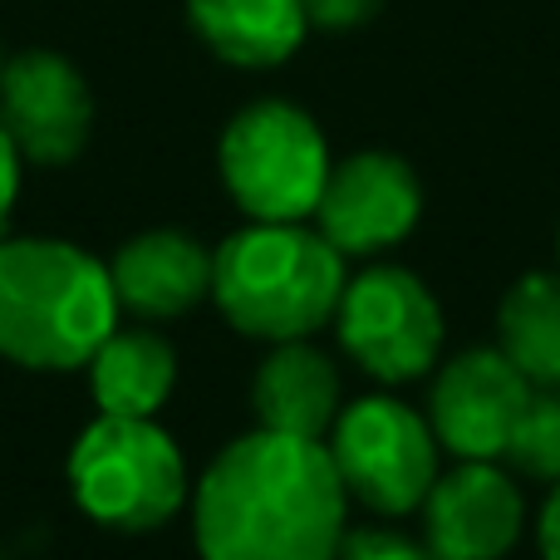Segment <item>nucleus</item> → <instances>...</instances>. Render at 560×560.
I'll return each instance as SVG.
<instances>
[{"mask_svg":"<svg viewBox=\"0 0 560 560\" xmlns=\"http://www.w3.org/2000/svg\"><path fill=\"white\" fill-rule=\"evenodd\" d=\"M339 349L378 384H413L433 374L447 339V319L423 276L408 266L374 261L345 280L335 305Z\"/></svg>","mask_w":560,"mask_h":560,"instance_id":"0eeeda50","label":"nucleus"},{"mask_svg":"<svg viewBox=\"0 0 560 560\" xmlns=\"http://www.w3.org/2000/svg\"><path fill=\"white\" fill-rule=\"evenodd\" d=\"M423 541L438 560H506L526 532V497L502 463H457L423 497Z\"/></svg>","mask_w":560,"mask_h":560,"instance_id":"9b49d317","label":"nucleus"},{"mask_svg":"<svg viewBox=\"0 0 560 560\" xmlns=\"http://www.w3.org/2000/svg\"><path fill=\"white\" fill-rule=\"evenodd\" d=\"M0 560H5V556H0Z\"/></svg>","mask_w":560,"mask_h":560,"instance_id":"5701e85b","label":"nucleus"},{"mask_svg":"<svg viewBox=\"0 0 560 560\" xmlns=\"http://www.w3.org/2000/svg\"><path fill=\"white\" fill-rule=\"evenodd\" d=\"M335 560H438V551L404 532H388V526H349Z\"/></svg>","mask_w":560,"mask_h":560,"instance_id":"a211bd4d","label":"nucleus"},{"mask_svg":"<svg viewBox=\"0 0 560 560\" xmlns=\"http://www.w3.org/2000/svg\"><path fill=\"white\" fill-rule=\"evenodd\" d=\"M89 394L98 413L153 418L177 388V349L148 325H114L89 354Z\"/></svg>","mask_w":560,"mask_h":560,"instance_id":"2eb2a0df","label":"nucleus"},{"mask_svg":"<svg viewBox=\"0 0 560 560\" xmlns=\"http://www.w3.org/2000/svg\"><path fill=\"white\" fill-rule=\"evenodd\" d=\"M532 384L502 349H467L428 388V428L457 463H502Z\"/></svg>","mask_w":560,"mask_h":560,"instance_id":"9d476101","label":"nucleus"},{"mask_svg":"<svg viewBox=\"0 0 560 560\" xmlns=\"http://www.w3.org/2000/svg\"><path fill=\"white\" fill-rule=\"evenodd\" d=\"M118 310L138 319H177L212 300V246L177 226L138 232L108 256Z\"/></svg>","mask_w":560,"mask_h":560,"instance_id":"f8f14e48","label":"nucleus"},{"mask_svg":"<svg viewBox=\"0 0 560 560\" xmlns=\"http://www.w3.org/2000/svg\"><path fill=\"white\" fill-rule=\"evenodd\" d=\"M345 280V256L310 222H246L212 252V305L261 345L319 335Z\"/></svg>","mask_w":560,"mask_h":560,"instance_id":"7ed1b4c3","label":"nucleus"},{"mask_svg":"<svg viewBox=\"0 0 560 560\" xmlns=\"http://www.w3.org/2000/svg\"><path fill=\"white\" fill-rule=\"evenodd\" d=\"M325 128L290 98H256L217 143V173L252 222H310L329 183Z\"/></svg>","mask_w":560,"mask_h":560,"instance_id":"39448f33","label":"nucleus"},{"mask_svg":"<svg viewBox=\"0 0 560 560\" xmlns=\"http://www.w3.org/2000/svg\"><path fill=\"white\" fill-rule=\"evenodd\" d=\"M536 551L541 560H560V482H551L541 512H536Z\"/></svg>","mask_w":560,"mask_h":560,"instance_id":"412c9836","label":"nucleus"},{"mask_svg":"<svg viewBox=\"0 0 560 560\" xmlns=\"http://www.w3.org/2000/svg\"><path fill=\"white\" fill-rule=\"evenodd\" d=\"M423 217V183L413 163L388 148H364L329 167V183L310 222L339 256H378L408 242Z\"/></svg>","mask_w":560,"mask_h":560,"instance_id":"6e6552de","label":"nucleus"},{"mask_svg":"<svg viewBox=\"0 0 560 560\" xmlns=\"http://www.w3.org/2000/svg\"><path fill=\"white\" fill-rule=\"evenodd\" d=\"M69 497L89 522L143 536L192 502V477L177 438L158 418L98 413L69 447Z\"/></svg>","mask_w":560,"mask_h":560,"instance_id":"20e7f679","label":"nucleus"},{"mask_svg":"<svg viewBox=\"0 0 560 560\" xmlns=\"http://www.w3.org/2000/svg\"><path fill=\"white\" fill-rule=\"evenodd\" d=\"M192 541L202 560H335L349 492L319 438L256 428L192 482Z\"/></svg>","mask_w":560,"mask_h":560,"instance_id":"f257e3e1","label":"nucleus"},{"mask_svg":"<svg viewBox=\"0 0 560 560\" xmlns=\"http://www.w3.org/2000/svg\"><path fill=\"white\" fill-rule=\"evenodd\" d=\"M118 315L108 261L94 252L59 236L0 242V359L35 374L84 369Z\"/></svg>","mask_w":560,"mask_h":560,"instance_id":"f03ea898","label":"nucleus"},{"mask_svg":"<svg viewBox=\"0 0 560 560\" xmlns=\"http://www.w3.org/2000/svg\"><path fill=\"white\" fill-rule=\"evenodd\" d=\"M5 59H10V55H5V49H0V69H5Z\"/></svg>","mask_w":560,"mask_h":560,"instance_id":"4be33fe9","label":"nucleus"},{"mask_svg":"<svg viewBox=\"0 0 560 560\" xmlns=\"http://www.w3.org/2000/svg\"><path fill=\"white\" fill-rule=\"evenodd\" d=\"M502 463L532 482H560V388H532Z\"/></svg>","mask_w":560,"mask_h":560,"instance_id":"f3484780","label":"nucleus"},{"mask_svg":"<svg viewBox=\"0 0 560 560\" xmlns=\"http://www.w3.org/2000/svg\"><path fill=\"white\" fill-rule=\"evenodd\" d=\"M384 10V0H305V20L310 30H325V35H345L359 30Z\"/></svg>","mask_w":560,"mask_h":560,"instance_id":"6ab92c4d","label":"nucleus"},{"mask_svg":"<svg viewBox=\"0 0 560 560\" xmlns=\"http://www.w3.org/2000/svg\"><path fill=\"white\" fill-rule=\"evenodd\" d=\"M0 124L35 167H69L94 133V89L59 49H20L0 69Z\"/></svg>","mask_w":560,"mask_h":560,"instance_id":"1a4fd4ad","label":"nucleus"},{"mask_svg":"<svg viewBox=\"0 0 560 560\" xmlns=\"http://www.w3.org/2000/svg\"><path fill=\"white\" fill-rule=\"evenodd\" d=\"M325 447L349 502L369 506L374 516L418 512L428 487L443 472L438 467L443 447L428 428V413H413L388 394H369L339 408L325 433Z\"/></svg>","mask_w":560,"mask_h":560,"instance_id":"423d86ee","label":"nucleus"},{"mask_svg":"<svg viewBox=\"0 0 560 560\" xmlns=\"http://www.w3.org/2000/svg\"><path fill=\"white\" fill-rule=\"evenodd\" d=\"M497 349L532 388H560V271H526L497 305Z\"/></svg>","mask_w":560,"mask_h":560,"instance_id":"dca6fc26","label":"nucleus"},{"mask_svg":"<svg viewBox=\"0 0 560 560\" xmlns=\"http://www.w3.org/2000/svg\"><path fill=\"white\" fill-rule=\"evenodd\" d=\"M252 408L256 428L290 438H319L325 443L335 413L345 408L339 388V364L315 345V339H285L271 345L252 378Z\"/></svg>","mask_w":560,"mask_h":560,"instance_id":"ddd939ff","label":"nucleus"},{"mask_svg":"<svg viewBox=\"0 0 560 560\" xmlns=\"http://www.w3.org/2000/svg\"><path fill=\"white\" fill-rule=\"evenodd\" d=\"M20 173H25V158H20V148H15V138H10V128L0 124V232H5L10 212H15Z\"/></svg>","mask_w":560,"mask_h":560,"instance_id":"aec40b11","label":"nucleus"},{"mask_svg":"<svg viewBox=\"0 0 560 560\" xmlns=\"http://www.w3.org/2000/svg\"><path fill=\"white\" fill-rule=\"evenodd\" d=\"M187 25L232 69H280L310 35L305 0H187Z\"/></svg>","mask_w":560,"mask_h":560,"instance_id":"4468645a","label":"nucleus"}]
</instances>
